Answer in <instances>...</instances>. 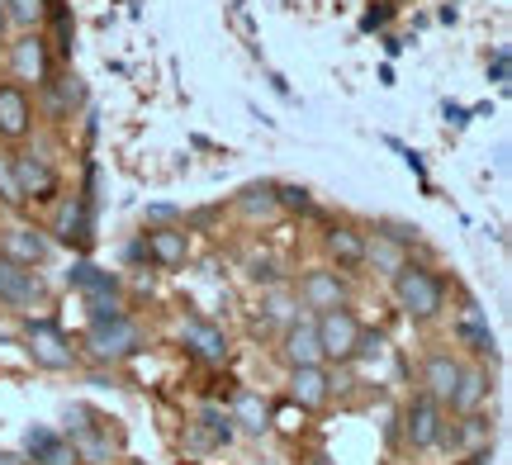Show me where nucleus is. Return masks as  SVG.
<instances>
[{"label":"nucleus","instance_id":"1","mask_svg":"<svg viewBox=\"0 0 512 465\" xmlns=\"http://www.w3.org/2000/svg\"><path fill=\"white\" fill-rule=\"evenodd\" d=\"M389 290H394V304H399L413 323H437V318L446 314V280L413 257L389 276Z\"/></svg>","mask_w":512,"mask_h":465},{"label":"nucleus","instance_id":"2","mask_svg":"<svg viewBox=\"0 0 512 465\" xmlns=\"http://www.w3.org/2000/svg\"><path fill=\"white\" fill-rule=\"evenodd\" d=\"M81 347H86V356L100 361V366H119V361H133V356L143 352V328L128 314H119V318H110V323H91Z\"/></svg>","mask_w":512,"mask_h":465},{"label":"nucleus","instance_id":"3","mask_svg":"<svg viewBox=\"0 0 512 465\" xmlns=\"http://www.w3.org/2000/svg\"><path fill=\"white\" fill-rule=\"evenodd\" d=\"M5 48H10V81H15V86L43 91V86L53 81V43L43 38V29H24V34H15Z\"/></svg>","mask_w":512,"mask_h":465},{"label":"nucleus","instance_id":"4","mask_svg":"<svg viewBox=\"0 0 512 465\" xmlns=\"http://www.w3.org/2000/svg\"><path fill=\"white\" fill-rule=\"evenodd\" d=\"M10 167H15V181H19V195H24V205H53L57 195H62V176H57L53 157L38 148H24L19 143L10 152Z\"/></svg>","mask_w":512,"mask_h":465},{"label":"nucleus","instance_id":"5","mask_svg":"<svg viewBox=\"0 0 512 465\" xmlns=\"http://www.w3.org/2000/svg\"><path fill=\"white\" fill-rule=\"evenodd\" d=\"M24 352H29V361L34 366H43V371H72L76 361H81V352L72 347V337L57 328L53 318H24Z\"/></svg>","mask_w":512,"mask_h":465},{"label":"nucleus","instance_id":"6","mask_svg":"<svg viewBox=\"0 0 512 465\" xmlns=\"http://www.w3.org/2000/svg\"><path fill=\"white\" fill-rule=\"evenodd\" d=\"M446 423H451V413L441 409L427 390L408 394V404H403V442H408V451H437L441 437H446Z\"/></svg>","mask_w":512,"mask_h":465},{"label":"nucleus","instance_id":"7","mask_svg":"<svg viewBox=\"0 0 512 465\" xmlns=\"http://www.w3.org/2000/svg\"><path fill=\"white\" fill-rule=\"evenodd\" d=\"M48 299H53V290H48L43 271L0 257V304H5V309H15V314H34V309H48Z\"/></svg>","mask_w":512,"mask_h":465},{"label":"nucleus","instance_id":"8","mask_svg":"<svg viewBox=\"0 0 512 465\" xmlns=\"http://www.w3.org/2000/svg\"><path fill=\"white\" fill-rule=\"evenodd\" d=\"M313 328H318V347H323V361H337V366H351V356H356V342H361V318L351 304L342 309H323V314H313Z\"/></svg>","mask_w":512,"mask_h":465},{"label":"nucleus","instance_id":"9","mask_svg":"<svg viewBox=\"0 0 512 465\" xmlns=\"http://www.w3.org/2000/svg\"><path fill=\"white\" fill-rule=\"evenodd\" d=\"M294 299H299V309H313V314L342 309V304H351V280L337 266H309L294 285Z\"/></svg>","mask_w":512,"mask_h":465},{"label":"nucleus","instance_id":"10","mask_svg":"<svg viewBox=\"0 0 512 465\" xmlns=\"http://www.w3.org/2000/svg\"><path fill=\"white\" fill-rule=\"evenodd\" d=\"M53 252H57V242L48 238V228H34V224H24V219L0 228V257L19 261V266L43 271V266L53 261Z\"/></svg>","mask_w":512,"mask_h":465},{"label":"nucleus","instance_id":"11","mask_svg":"<svg viewBox=\"0 0 512 465\" xmlns=\"http://www.w3.org/2000/svg\"><path fill=\"white\" fill-rule=\"evenodd\" d=\"M275 356L285 361V371L294 366H323V347H318V328H313V318H290L285 328H280V347Z\"/></svg>","mask_w":512,"mask_h":465},{"label":"nucleus","instance_id":"12","mask_svg":"<svg viewBox=\"0 0 512 465\" xmlns=\"http://www.w3.org/2000/svg\"><path fill=\"white\" fill-rule=\"evenodd\" d=\"M451 337H456V347L465 356H475V361H494L498 356V337L489 328V318L479 314V304H465L451 323Z\"/></svg>","mask_w":512,"mask_h":465},{"label":"nucleus","instance_id":"13","mask_svg":"<svg viewBox=\"0 0 512 465\" xmlns=\"http://www.w3.org/2000/svg\"><path fill=\"white\" fill-rule=\"evenodd\" d=\"M460 371H465V361H460L451 347H437V352L422 356L418 385L432 394V399H437L441 409H446V404H451V394H456V385H460Z\"/></svg>","mask_w":512,"mask_h":465},{"label":"nucleus","instance_id":"14","mask_svg":"<svg viewBox=\"0 0 512 465\" xmlns=\"http://www.w3.org/2000/svg\"><path fill=\"white\" fill-rule=\"evenodd\" d=\"M29 133H34V95L15 81H0V138L24 143Z\"/></svg>","mask_w":512,"mask_h":465},{"label":"nucleus","instance_id":"15","mask_svg":"<svg viewBox=\"0 0 512 465\" xmlns=\"http://www.w3.org/2000/svg\"><path fill=\"white\" fill-rule=\"evenodd\" d=\"M48 238H53L57 247H76V252H86V247H91V200H81V195L62 200Z\"/></svg>","mask_w":512,"mask_h":465},{"label":"nucleus","instance_id":"16","mask_svg":"<svg viewBox=\"0 0 512 465\" xmlns=\"http://www.w3.org/2000/svg\"><path fill=\"white\" fill-rule=\"evenodd\" d=\"M181 342L200 356V361H209V366H223V361H228V333H223L219 323L200 318V314L181 318Z\"/></svg>","mask_w":512,"mask_h":465},{"label":"nucleus","instance_id":"17","mask_svg":"<svg viewBox=\"0 0 512 465\" xmlns=\"http://www.w3.org/2000/svg\"><path fill=\"white\" fill-rule=\"evenodd\" d=\"M489 394H494V375H489L484 361H475V366L460 371V385H456V394H451L446 413H456V418H465V413H484Z\"/></svg>","mask_w":512,"mask_h":465},{"label":"nucleus","instance_id":"18","mask_svg":"<svg viewBox=\"0 0 512 465\" xmlns=\"http://www.w3.org/2000/svg\"><path fill=\"white\" fill-rule=\"evenodd\" d=\"M361 252H366V233L356 224H328L323 228V257L337 271H361Z\"/></svg>","mask_w":512,"mask_h":465},{"label":"nucleus","instance_id":"19","mask_svg":"<svg viewBox=\"0 0 512 465\" xmlns=\"http://www.w3.org/2000/svg\"><path fill=\"white\" fill-rule=\"evenodd\" d=\"M143 252L162 271H181L185 261H190V233L185 228H176V224H166V228H147L143 233Z\"/></svg>","mask_w":512,"mask_h":465},{"label":"nucleus","instance_id":"20","mask_svg":"<svg viewBox=\"0 0 512 465\" xmlns=\"http://www.w3.org/2000/svg\"><path fill=\"white\" fill-rule=\"evenodd\" d=\"M403 261H408V242L399 233H380V228H370L366 233V252H361V266H370L375 276H394Z\"/></svg>","mask_w":512,"mask_h":465},{"label":"nucleus","instance_id":"21","mask_svg":"<svg viewBox=\"0 0 512 465\" xmlns=\"http://www.w3.org/2000/svg\"><path fill=\"white\" fill-rule=\"evenodd\" d=\"M290 399L299 409H323L332 399V375L328 366H294L290 371Z\"/></svg>","mask_w":512,"mask_h":465},{"label":"nucleus","instance_id":"22","mask_svg":"<svg viewBox=\"0 0 512 465\" xmlns=\"http://www.w3.org/2000/svg\"><path fill=\"white\" fill-rule=\"evenodd\" d=\"M81 100H86V91H81V81H76L72 72H62V76L53 72V81L43 86V114H48L53 124H67Z\"/></svg>","mask_w":512,"mask_h":465},{"label":"nucleus","instance_id":"23","mask_svg":"<svg viewBox=\"0 0 512 465\" xmlns=\"http://www.w3.org/2000/svg\"><path fill=\"white\" fill-rule=\"evenodd\" d=\"M441 442H456L460 451H489V442H494V423L484 418V413H465V418H456V423H446V437Z\"/></svg>","mask_w":512,"mask_h":465},{"label":"nucleus","instance_id":"24","mask_svg":"<svg viewBox=\"0 0 512 465\" xmlns=\"http://www.w3.org/2000/svg\"><path fill=\"white\" fill-rule=\"evenodd\" d=\"M228 413H233V428L247 432V437H266V432H271V409H266V399L252 390H242Z\"/></svg>","mask_w":512,"mask_h":465},{"label":"nucleus","instance_id":"25","mask_svg":"<svg viewBox=\"0 0 512 465\" xmlns=\"http://www.w3.org/2000/svg\"><path fill=\"white\" fill-rule=\"evenodd\" d=\"M233 209H238L247 224H261V219H275L280 214V190H275V181H261V186H247L233 200Z\"/></svg>","mask_w":512,"mask_h":465},{"label":"nucleus","instance_id":"26","mask_svg":"<svg viewBox=\"0 0 512 465\" xmlns=\"http://www.w3.org/2000/svg\"><path fill=\"white\" fill-rule=\"evenodd\" d=\"M290 318H299V299H294V290L290 285H271V290L261 295V323L285 328Z\"/></svg>","mask_w":512,"mask_h":465},{"label":"nucleus","instance_id":"27","mask_svg":"<svg viewBox=\"0 0 512 465\" xmlns=\"http://www.w3.org/2000/svg\"><path fill=\"white\" fill-rule=\"evenodd\" d=\"M195 423L214 437V447H228V442L238 437V428H233V413L219 409V404H200V409H195Z\"/></svg>","mask_w":512,"mask_h":465},{"label":"nucleus","instance_id":"28","mask_svg":"<svg viewBox=\"0 0 512 465\" xmlns=\"http://www.w3.org/2000/svg\"><path fill=\"white\" fill-rule=\"evenodd\" d=\"M5 15H10V29H43L48 19V0H5Z\"/></svg>","mask_w":512,"mask_h":465},{"label":"nucleus","instance_id":"29","mask_svg":"<svg viewBox=\"0 0 512 465\" xmlns=\"http://www.w3.org/2000/svg\"><path fill=\"white\" fill-rule=\"evenodd\" d=\"M0 205L5 209H29L24 205V195H19V181H15V167H10V157H0Z\"/></svg>","mask_w":512,"mask_h":465},{"label":"nucleus","instance_id":"30","mask_svg":"<svg viewBox=\"0 0 512 465\" xmlns=\"http://www.w3.org/2000/svg\"><path fill=\"white\" fill-rule=\"evenodd\" d=\"M247 266H252L247 276H252L256 285H261V280H266V285H275V280H280V271H275V261H271V257H252Z\"/></svg>","mask_w":512,"mask_h":465},{"label":"nucleus","instance_id":"31","mask_svg":"<svg viewBox=\"0 0 512 465\" xmlns=\"http://www.w3.org/2000/svg\"><path fill=\"white\" fill-rule=\"evenodd\" d=\"M0 43H10V15H5V0H0Z\"/></svg>","mask_w":512,"mask_h":465},{"label":"nucleus","instance_id":"32","mask_svg":"<svg viewBox=\"0 0 512 465\" xmlns=\"http://www.w3.org/2000/svg\"><path fill=\"white\" fill-rule=\"evenodd\" d=\"M0 465H29V461H24L19 451H0Z\"/></svg>","mask_w":512,"mask_h":465}]
</instances>
